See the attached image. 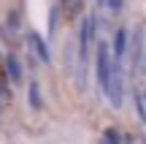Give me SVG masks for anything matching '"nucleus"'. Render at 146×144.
Masks as SVG:
<instances>
[{"instance_id":"nucleus-1","label":"nucleus","mask_w":146,"mask_h":144,"mask_svg":"<svg viewBox=\"0 0 146 144\" xmlns=\"http://www.w3.org/2000/svg\"><path fill=\"white\" fill-rule=\"evenodd\" d=\"M114 52L106 41L98 44V54H95V71H98V84H100V92H108V84H111V74H114Z\"/></svg>"},{"instance_id":"nucleus-2","label":"nucleus","mask_w":146,"mask_h":144,"mask_svg":"<svg viewBox=\"0 0 146 144\" xmlns=\"http://www.w3.org/2000/svg\"><path fill=\"white\" fill-rule=\"evenodd\" d=\"M106 98L111 101L114 109H122V103H125V68L119 63L114 65V74H111V84H108Z\"/></svg>"},{"instance_id":"nucleus-3","label":"nucleus","mask_w":146,"mask_h":144,"mask_svg":"<svg viewBox=\"0 0 146 144\" xmlns=\"http://www.w3.org/2000/svg\"><path fill=\"white\" fill-rule=\"evenodd\" d=\"M127 49H130V33H127L125 27H119V30H116V35H114V49H111V52H114V60H116L119 65L125 63Z\"/></svg>"},{"instance_id":"nucleus-4","label":"nucleus","mask_w":146,"mask_h":144,"mask_svg":"<svg viewBox=\"0 0 146 144\" xmlns=\"http://www.w3.org/2000/svg\"><path fill=\"white\" fill-rule=\"evenodd\" d=\"M30 44H33V49L41 54V60H43V63H49V49H46V44L38 38V33H30Z\"/></svg>"},{"instance_id":"nucleus-5","label":"nucleus","mask_w":146,"mask_h":144,"mask_svg":"<svg viewBox=\"0 0 146 144\" xmlns=\"http://www.w3.org/2000/svg\"><path fill=\"white\" fill-rule=\"evenodd\" d=\"M135 106H138V117L146 123V87H141L135 92Z\"/></svg>"},{"instance_id":"nucleus-6","label":"nucleus","mask_w":146,"mask_h":144,"mask_svg":"<svg viewBox=\"0 0 146 144\" xmlns=\"http://www.w3.org/2000/svg\"><path fill=\"white\" fill-rule=\"evenodd\" d=\"M8 76H11V82H22V65L16 57H8Z\"/></svg>"},{"instance_id":"nucleus-7","label":"nucleus","mask_w":146,"mask_h":144,"mask_svg":"<svg viewBox=\"0 0 146 144\" xmlns=\"http://www.w3.org/2000/svg\"><path fill=\"white\" fill-rule=\"evenodd\" d=\"M62 11L68 16H76L78 11H81V0H62Z\"/></svg>"},{"instance_id":"nucleus-8","label":"nucleus","mask_w":146,"mask_h":144,"mask_svg":"<svg viewBox=\"0 0 146 144\" xmlns=\"http://www.w3.org/2000/svg\"><path fill=\"white\" fill-rule=\"evenodd\" d=\"M30 106L33 109H41V90H38V82L30 84Z\"/></svg>"},{"instance_id":"nucleus-9","label":"nucleus","mask_w":146,"mask_h":144,"mask_svg":"<svg viewBox=\"0 0 146 144\" xmlns=\"http://www.w3.org/2000/svg\"><path fill=\"white\" fill-rule=\"evenodd\" d=\"M106 5H108L111 14H119V11L125 8V0H106Z\"/></svg>"},{"instance_id":"nucleus-10","label":"nucleus","mask_w":146,"mask_h":144,"mask_svg":"<svg viewBox=\"0 0 146 144\" xmlns=\"http://www.w3.org/2000/svg\"><path fill=\"white\" fill-rule=\"evenodd\" d=\"M143 144H146V139H143Z\"/></svg>"}]
</instances>
